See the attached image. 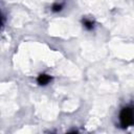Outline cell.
<instances>
[{
  "mask_svg": "<svg viewBox=\"0 0 134 134\" xmlns=\"http://www.w3.org/2000/svg\"><path fill=\"white\" fill-rule=\"evenodd\" d=\"M119 121L124 128L134 125V110L132 108H124L119 114Z\"/></svg>",
  "mask_w": 134,
  "mask_h": 134,
  "instance_id": "1",
  "label": "cell"
},
{
  "mask_svg": "<svg viewBox=\"0 0 134 134\" xmlns=\"http://www.w3.org/2000/svg\"><path fill=\"white\" fill-rule=\"evenodd\" d=\"M38 83L40 84V85H47L50 81H51V76L50 75H48V74H45V73H42V74H40L39 76H38Z\"/></svg>",
  "mask_w": 134,
  "mask_h": 134,
  "instance_id": "2",
  "label": "cell"
},
{
  "mask_svg": "<svg viewBox=\"0 0 134 134\" xmlns=\"http://www.w3.org/2000/svg\"><path fill=\"white\" fill-rule=\"evenodd\" d=\"M83 24H84V26H85L87 29H92V28H93V23H92L91 21L87 20V19L83 21Z\"/></svg>",
  "mask_w": 134,
  "mask_h": 134,
  "instance_id": "3",
  "label": "cell"
},
{
  "mask_svg": "<svg viewBox=\"0 0 134 134\" xmlns=\"http://www.w3.org/2000/svg\"><path fill=\"white\" fill-rule=\"evenodd\" d=\"M62 9V4H54L52 6V10L53 12H60Z\"/></svg>",
  "mask_w": 134,
  "mask_h": 134,
  "instance_id": "4",
  "label": "cell"
}]
</instances>
